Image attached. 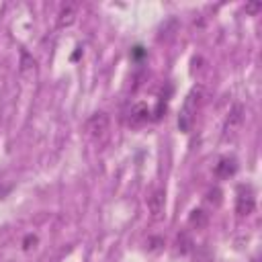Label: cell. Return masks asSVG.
I'll return each instance as SVG.
<instances>
[{"mask_svg": "<svg viewBox=\"0 0 262 262\" xmlns=\"http://www.w3.org/2000/svg\"><path fill=\"white\" fill-rule=\"evenodd\" d=\"M201 94H203V88H192L190 94L186 96L182 108H180V115H178V127L180 131H190L192 127V121H194V115H196V108H199V102H201Z\"/></svg>", "mask_w": 262, "mask_h": 262, "instance_id": "6da1fadb", "label": "cell"}, {"mask_svg": "<svg viewBox=\"0 0 262 262\" xmlns=\"http://www.w3.org/2000/svg\"><path fill=\"white\" fill-rule=\"evenodd\" d=\"M256 209V199H254V190L252 186H239L237 188V199H235V211L239 215H250Z\"/></svg>", "mask_w": 262, "mask_h": 262, "instance_id": "7a4b0ae2", "label": "cell"}, {"mask_svg": "<svg viewBox=\"0 0 262 262\" xmlns=\"http://www.w3.org/2000/svg\"><path fill=\"white\" fill-rule=\"evenodd\" d=\"M86 131L92 137H102L108 131V115L106 113H94L86 123Z\"/></svg>", "mask_w": 262, "mask_h": 262, "instance_id": "3957f363", "label": "cell"}, {"mask_svg": "<svg viewBox=\"0 0 262 262\" xmlns=\"http://www.w3.org/2000/svg\"><path fill=\"white\" fill-rule=\"evenodd\" d=\"M164 207H166V192L164 190H154L151 196L147 199V209L151 213V219H160L164 215Z\"/></svg>", "mask_w": 262, "mask_h": 262, "instance_id": "277c9868", "label": "cell"}, {"mask_svg": "<svg viewBox=\"0 0 262 262\" xmlns=\"http://www.w3.org/2000/svg\"><path fill=\"white\" fill-rule=\"evenodd\" d=\"M76 14H78V6L74 2H66L57 14V27L63 29V27H70L74 20H76Z\"/></svg>", "mask_w": 262, "mask_h": 262, "instance_id": "5b68a950", "label": "cell"}, {"mask_svg": "<svg viewBox=\"0 0 262 262\" xmlns=\"http://www.w3.org/2000/svg\"><path fill=\"white\" fill-rule=\"evenodd\" d=\"M242 123H244V108H242L239 104H235V106L231 108L227 121H225V135L235 133V131L242 127Z\"/></svg>", "mask_w": 262, "mask_h": 262, "instance_id": "8992f818", "label": "cell"}, {"mask_svg": "<svg viewBox=\"0 0 262 262\" xmlns=\"http://www.w3.org/2000/svg\"><path fill=\"white\" fill-rule=\"evenodd\" d=\"M235 170H237V164H235L233 158H221V160L215 164V174H217L219 178H229V176L235 174Z\"/></svg>", "mask_w": 262, "mask_h": 262, "instance_id": "52a82bcc", "label": "cell"}, {"mask_svg": "<svg viewBox=\"0 0 262 262\" xmlns=\"http://www.w3.org/2000/svg\"><path fill=\"white\" fill-rule=\"evenodd\" d=\"M147 117H149V111H147V106H145L143 102H139V104H135V106L131 108V115H129V123H131L133 127H139V125H143V123L147 121Z\"/></svg>", "mask_w": 262, "mask_h": 262, "instance_id": "ba28073f", "label": "cell"}, {"mask_svg": "<svg viewBox=\"0 0 262 262\" xmlns=\"http://www.w3.org/2000/svg\"><path fill=\"white\" fill-rule=\"evenodd\" d=\"M207 221H209V217H207V213H205V211H201V209H194V211L190 213V217H188V223H190L192 227H196V229L205 227V225H207Z\"/></svg>", "mask_w": 262, "mask_h": 262, "instance_id": "9c48e42d", "label": "cell"}, {"mask_svg": "<svg viewBox=\"0 0 262 262\" xmlns=\"http://www.w3.org/2000/svg\"><path fill=\"white\" fill-rule=\"evenodd\" d=\"M262 8V4L260 2H252V4H246V10L248 12H256V10H260Z\"/></svg>", "mask_w": 262, "mask_h": 262, "instance_id": "30bf717a", "label": "cell"}]
</instances>
